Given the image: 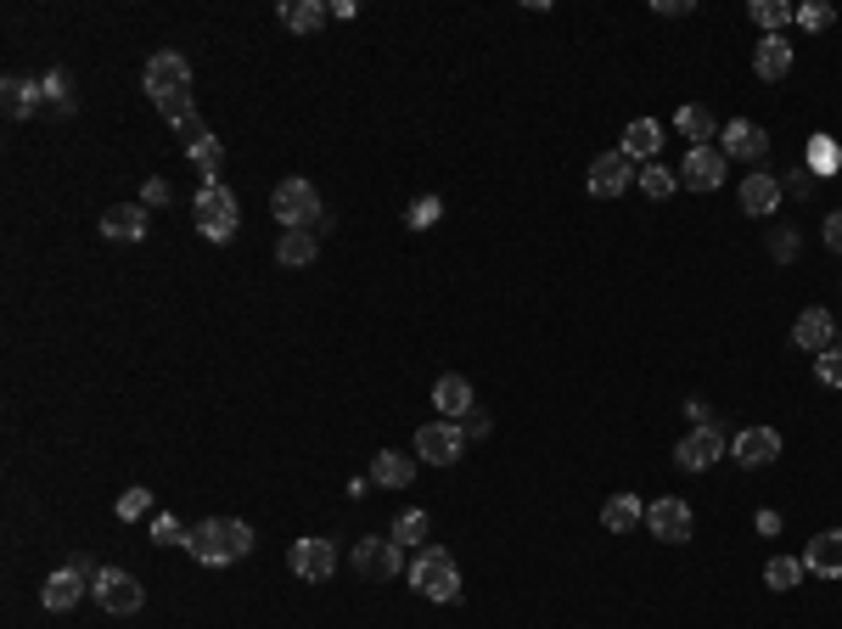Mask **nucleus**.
Returning <instances> with one entry per match:
<instances>
[{
    "instance_id": "nucleus-1",
    "label": "nucleus",
    "mask_w": 842,
    "mask_h": 629,
    "mask_svg": "<svg viewBox=\"0 0 842 629\" xmlns=\"http://www.w3.org/2000/svg\"><path fill=\"white\" fill-rule=\"evenodd\" d=\"M186 551L203 568H231V562H242L247 551H254V528H247L242 517H209V523H197L186 535Z\"/></svg>"
},
{
    "instance_id": "nucleus-2",
    "label": "nucleus",
    "mask_w": 842,
    "mask_h": 629,
    "mask_svg": "<svg viewBox=\"0 0 842 629\" xmlns=\"http://www.w3.org/2000/svg\"><path fill=\"white\" fill-rule=\"evenodd\" d=\"M270 214L281 220V231H315V225L326 220L315 180H304V175L281 180V186H276V198H270Z\"/></svg>"
},
{
    "instance_id": "nucleus-3",
    "label": "nucleus",
    "mask_w": 842,
    "mask_h": 629,
    "mask_svg": "<svg viewBox=\"0 0 842 629\" xmlns=\"http://www.w3.org/2000/svg\"><path fill=\"white\" fill-rule=\"evenodd\" d=\"M411 585L427 602H456L461 596V568H456V557L444 546H422L416 562H411Z\"/></svg>"
},
{
    "instance_id": "nucleus-4",
    "label": "nucleus",
    "mask_w": 842,
    "mask_h": 629,
    "mask_svg": "<svg viewBox=\"0 0 842 629\" xmlns=\"http://www.w3.org/2000/svg\"><path fill=\"white\" fill-rule=\"evenodd\" d=\"M191 214H197V231H203L209 242H231V236H236V220H242V214H236V198H231L220 180H203Z\"/></svg>"
},
{
    "instance_id": "nucleus-5",
    "label": "nucleus",
    "mask_w": 842,
    "mask_h": 629,
    "mask_svg": "<svg viewBox=\"0 0 842 629\" xmlns=\"http://www.w3.org/2000/svg\"><path fill=\"white\" fill-rule=\"evenodd\" d=\"M90 591H96V602H102V613H113V618L141 613V602H146L141 579H135V573H124V568H102V573L90 579Z\"/></svg>"
},
{
    "instance_id": "nucleus-6",
    "label": "nucleus",
    "mask_w": 842,
    "mask_h": 629,
    "mask_svg": "<svg viewBox=\"0 0 842 629\" xmlns=\"http://www.w3.org/2000/svg\"><path fill=\"white\" fill-rule=\"evenodd\" d=\"M635 180H640V175H635V158H624V147H618V153H602L596 164H590V175H584L590 198H602V203L624 198V191H629Z\"/></svg>"
},
{
    "instance_id": "nucleus-7",
    "label": "nucleus",
    "mask_w": 842,
    "mask_h": 629,
    "mask_svg": "<svg viewBox=\"0 0 842 629\" xmlns=\"http://www.w3.org/2000/svg\"><path fill=\"white\" fill-rule=\"evenodd\" d=\"M287 568L304 579V585H326L337 573V546L332 540H292L287 546Z\"/></svg>"
},
{
    "instance_id": "nucleus-8",
    "label": "nucleus",
    "mask_w": 842,
    "mask_h": 629,
    "mask_svg": "<svg viewBox=\"0 0 842 629\" xmlns=\"http://www.w3.org/2000/svg\"><path fill=\"white\" fill-rule=\"evenodd\" d=\"M719 456H730V445H725V433L708 422V427H691L685 439L674 445V461L685 467V472H708Z\"/></svg>"
},
{
    "instance_id": "nucleus-9",
    "label": "nucleus",
    "mask_w": 842,
    "mask_h": 629,
    "mask_svg": "<svg viewBox=\"0 0 842 629\" xmlns=\"http://www.w3.org/2000/svg\"><path fill=\"white\" fill-rule=\"evenodd\" d=\"M647 528H652V540H663V546H685L691 528H697V517H691V506L680 495H663L658 506H647Z\"/></svg>"
},
{
    "instance_id": "nucleus-10",
    "label": "nucleus",
    "mask_w": 842,
    "mask_h": 629,
    "mask_svg": "<svg viewBox=\"0 0 842 629\" xmlns=\"http://www.w3.org/2000/svg\"><path fill=\"white\" fill-rule=\"evenodd\" d=\"M461 450H467V433H461L456 422H427V427L416 433V456L433 461V467H456Z\"/></svg>"
},
{
    "instance_id": "nucleus-11",
    "label": "nucleus",
    "mask_w": 842,
    "mask_h": 629,
    "mask_svg": "<svg viewBox=\"0 0 842 629\" xmlns=\"http://www.w3.org/2000/svg\"><path fill=\"white\" fill-rule=\"evenodd\" d=\"M349 562H355V573H366V579H400V573H405V546H393V540L371 535V540L355 546Z\"/></svg>"
},
{
    "instance_id": "nucleus-12",
    "label": "nucleus",
    "mask_w": 842,
    "mask_h": 629,
    "mask_svg": "<svg viewBox=\"0 0 842 629\" xmlns=\"http://www.w3.org/2000/svg\"><path fill=\"white\" fill-rule=\"evenodd\" d=\"M146 96H175V90H191V63L180 52H158V57H146V74H141Z\"/></svg>"
},
{
    "instance_id": "nucleus-13",
    "label": "nucleus",
    "mask_w": 842,
    "mask_h": 629,
    "mask_svg": "<svg viewBox=\"0 0 842 629\" xmlns=\"http://www.w3.org/2000/svg\"><path fill=\"white\" fill-rule=\"evenodd\" d=\"M725 153L719 147H691L685 153V169H680V186H691V191H719L725 186Z\"/></svg>"
},
{
    "instance_id": "nucleus-14",
    "label": "nucleus",
    "mask_w": 842,
    "mask_h": 629,
    "mask_svg": "<svg viewBox=\"0 0 842 629\" xmlns=\"http://www.w3.org/2000/svg\"><path fill=\"white\" fill-rule=\"evenodd\" d=\"M730 456H736V467H770L775 456H781V433L775 427H748V433H736L730 439Z\"/></svg>"
},
{
    "instance_id": "nucleus-15",
    "label": "nucleus",
    "mask_w": 842,
    "mask_h": 629,
    "mask_svg": "<svg viewBox=\"0 0 842 629\" xmlns=\"http://www.w3.org/2000/svg\"><path fill=\"white\" fill-rule=\"evenodd\" d=\"M719 135H725V141H719V153H725V158H748V164H759V158L770 153V135H764L759 124H748V119L725 124Z\"/></svg>"
},
{
    "instance_id": "nucleus-16",
    "label": "nucleus",
    "mask_w": 842,
    "mask_h": 629,
    "mask_svg": "<svg viewBox=\"0 0 842 629\" xmlns=\"http://www.w3.org/2000/svg\"><path fill=\"white\" fill-rule=\"evenodd\" d=\"M741 209H748L753 220L775 214V209H781V180H775L770 169H753L748 180H741Z\"/></svg>"
},
{
    "instance_id": "nucleus-17",
    "label": "nucleus",
    "mask_w": 842,
    "mask_h": 629,
    "mask_svg": "<svg viewBox=\"0 0 842 629\" xmlns=\"http://www.w3.org/2000/svg\"><path fill=\"white\" fill-rule=\"evenodd\" d=\"M433 405H438V416H444V422L472 416V411H478V405H472V382H467V377H456V371H450V377H438V382H433Z\"/></svg>"
},
{
    "instance_id": "nucleus-18",
    "label": "nucleus",
    "mask_w": 842,
    "mask_h": 629,
    "mask_svg": "<svg viewBox=\"0 0 842 629\" xmlns=\"http://www.w3.org/2000/svg\"><path fill=\"white\" fill-rule=\"evenodd\" d=\"M804 568H809V573H820V579H842V528H826V535H815V540H809Z\"/></svg>"
},
{
    "instance_id": "nucleus-19",
    "label": "nucleus",
    "mask_w": 842,
    "mask_h": 629,
    "mask_svg": "<svg viewBox=\"0 0 842 629\" xmlns=\"http://www.w3.org/2000/svg\"><path fill=\"white\" fill-rule=\"evenodd\" d=\"M753 74L770 79V85H781V79L792 74V40L764 34V40H759V52H753Z\"/></svg>"
},
{
    "instance_id": "nucleus-20",
    "label": "nucleus",
    "mask_w": 842,
    "mask_h": 629,
    "mask_svg": "<svg viewBox=\"0 0 842 629\" xmlns=\"http://www.w3.org/2000/svg\"><path fill=\"white\" fill-rule=\"evenodd\" d=\"M831 337H837V321H831V310H804V315H798V326H792V344H798V349H809V355L831 349Z\"/></svg>"
},
{
    "instance_id": "nucleus-21",
    "label": "nucleus",
    "mask_w": 842,
    "mask_h": 629,
    "mask_svg": "<svg viewBox=\"0 0 842 629\" xmlns=\"http://www.w3.org/2000/svg\"><path fill=\"white\" fill-rule=\"evenodd\" d=\"M85 585H90V579H85L79 568H57V573L40 585V602L52 607V613H68V607L79 602V591H85Z\"/></svg>"
},
{
    "instance_id": "nucleus-22",
    "label": "nucleus",
    "mask_w": 842,
    "mask_h": 629,
    "mask_svg": "<svg viewBox=\"0 0 842 629\" xmlns=\"http://www.w3.org/2000/svg\"><path fill=\"white\" fill-rule=\"evenodd\" d=\"M102 236L108 242H141L146 236V203H119L102 214Z\"/></svg>"
},
{
    "instance_id": "nucleus-23",
    "label": "nucleus",
    "mask_w": 842,
    "mask_h": 629,
    "mask_svg": "<svg viewBox=\"0 0 842 629\" xmlns=\"http://www.w3.org/2000/svg\"><path fill=\"white\" fill-rule=\"evenodd\" d=\"M411 478H416V461L411 456L377 450V461H371V483H377V490H411Z\"/></svg>"
},
{
    "instance_id": "nucleus-24",
    "label": "nucleus",
    "mask_w": 842,
    "mask_h": 629,
    "mask_svg": "<svg viewBox=\"0 0 842 629\" xmlns=\"http://www.w3.org/2000/svg\"><path fill=\"white\" fill-rule=\"evenodd\" d=\"M658 153H663V124H658V119H635V124L624 130V158L658 164Z\"/></svg>"
},
{
    "instance_id": "nucleus-25",
    "label": "nucleus",
    "mask_w": 842,
    "mask_h": 629,
    "mask_svg": "<svg viewBox=\"0 0 842 629\" xmlns=\"http://www.w3.org/2000/svg\"><path fill=\"white\" fill-rule=\"evenodd\" d=\"M674 130L691 141V147H708V141L719 135V119H714L703 102H685V108H680V119H674Z\"/></svg>"
},
{
    "instance_id": "nucleus-26",
    "label": "nucleus",
    "mask_w": 842,
    "mask_h": 629,
    "mask_svg": "<svg viewBox=\"0 0 842 629\" xmlns=\"http://www.w3.org/2000/svg\"><path fill=\"white\" fill-rule=\"evenodd\" d=\"M315 254H321L315 231H281V242H276V259H281L287 270H304V265H315Z\"/></svg>"
},
{
    "instance_id": "nucleus-27",
    "label": "nucleus",
    "mask_w": 842,
    "mask_h": 629,
    "mask_svg": "<svg viewBox=\"0 0 842 629\" xmlns=\"http://www.w3.org/2000/svg\"><path fill=\"white\" fill-rule=\"evenodd\" d=\"M326 18H332V7H321V0H287V7H281V23L292 34H315Z\"/></svg>"
},
{
    "instance_id": "nucleus-28",
    "label": "nucleus",
    "mask_w": 842,
    "mask_h": 629,
    "mask_svg": "<svg viewBox=\"0 0 842 629\" xmlns=\"http://www.w3.org/2000/svg\"><path fill=\"white\" fill-rule=\"evenodd\" d=\"M602 523L613 528V535H629V528L647 523V506H640L635 495H613V501L602 506Z\"/></svg>"
},
{
    "instance_id": "nucleus-29",
    "label": "nucleus",
    "mask_w": 842,
    "mask_h": 629,
    "mask_svg": "<svg viewBox=\"0 0 842 629\" xmlns=\"http://www.w3.org/2000/svg\"><path fill=\"white\" fill-rule=\"evenodd\" d=\"M0 108H7V119H29L40 108V90L29 79H7L0 85Z\"/></svg>"
},
{
    "instance_id": "nucleus-30",
    "label": "nucleus",
    "mask_w": 842,
    "mask_h": 629,
    "mask_svg": "<svg viewBox=\"0 0 842 629\" xmlns=\"http://www.w3.org/2000/svg\"><path fill=\"white\" fill-rule=\"evenodd\" d=\"M804 573H809V568H804L798 557H770V562H764V585H770V591H798Z\"/></svg>"
},
{
    "instance_id": "nucleus-31",
    "label": "nucleus",
    "mask_w": 842,
    "mask_h": 629,
    "mask_svg": "<svg viewBox=\"0 0 842 629\" xmlns=\"http://www.w3.org/2000/svg\"><path fill=\"white\" fill-rule=\"evenodd\" d=\"M427 535H433V517H427V512H405V517H393V535H388V540H393V546H416V551H422Z\"/></svg>"
},
{
    "instance_id": "nucleus-32",
    "label": "nucleus",
    "mask_w": 842,
    "mask_h": 629,
    "mask_svg": "<svg viewBox=\"0 0 842 629\" xmlns=\"http://www.w3.org/2000/svg\"><path fill=\"white\" fill-rule=\"evenodd\" d=\"M640 191H647V198H674V186H680V175L669 169V164H647V169H640V180H635Z\"/></svg>"
},
{
    "instance_id": "nucleus-33",
    "label": "nucleus",
    "mask_w": 842,
    "mask_h": 629,
    "mask_svg": "<svg viewBox=\"0 0 842 629\" xmlns=\"http://www.w3.org/2000/svg\"><path fill=\"white\" fill-rule=\"evenodd\" d=\"M748 12H753V23H759L764 34H775V29H786L792 18H798V7H786V0H753Z\"/></svg>"
},
{
    "instance_id": "nucleus-34",
    "label": "nucleus",
    "mask_w": 842,
    "mask_h": 629,
    "mask_svg": "<svg viewBox=\"0 0 842 629\" xmlns=\"http://www.w3.org/2000/svg\"><path fill=\"white\" fill-rule=\"evenodd\" d=\"M191 164H197V169H203V180H220V164H225V147H220V141H214V135H203V141H197V147H191Z\"/></svg>"
},
{
    "instance_id": "nucleus-35",
    "label": "nucleus",
    "mask_w": 842,
    "mask_h": 629,
    "mask_svg": "<svg viewBox=\"0 0 842 629\" xmlns=\"http://www.w3.org/2000/svg\"><path fill=\"white\" fill-rule=\"evenodd\" d=\"M815 377L826 382V389H842V349L831 344V349H820V360H815Z\"/></svg>"
},
{
    "instance_id": "nucleus-36",
    "label": "nucleus",
    "mask_w": 842,
    "mask_h": 629,
    "mask_svg": "<svg viewBox=\"0 0 842 629\" xmlns=\"http://www.w3.org/2000/svg\"><path fill=\"white\" fill-rule=\"evenodd\" d=\"M186 535H191V528H186L180 517H158V523H153V540H158V546H186Z\"/></svg>"
},
{
    "instance_id": "nucleus-37",
    "label": "nucleus",
    "mask_w": 842,
    "mask_h": 629,
    "mask_svg": "<svg viewBox=\"0 0 842 629\" xmlns=\"http://www.w3.org/2000/svg\"><path fill=\"white\" fill-rule=\"evenodd\" d=\"M141 512H153V490H130V495L119 501V517H124V523L141 517Z\"/></svg>"
},
{
    "instance_id": "nucleus-38",
    "label": "nucleus",
    "mask_w": 842,
    "mask_h": 629,
    "mask_svg": "<svg viewBox=\"0 0 842 629\" xmlns=\"http://www.w3.org/2000/svg\"><path fill=\"white\" fill-rule=\"evenodd\" d=\"M438 214H444V203H438V198H422V203L411 209V231H427Z\"/></svg>"
},
{
    "instance_id": "nucleus-39",
    "label": "nucleus",
    "mask_w": 842,
    "mask_h": 629,
    "mask_svg": "<svg viewBox=\"0 0 842 629\" xmlns=\"http://www.w3.org/2000/svg\"><path fill=\"white\" fill-rule=\"evenodd\" d=\"M770 254H775L781 265H786V259H798V236H792V231H775V236H770Z\"/></svg>"
},
{
    "instance_id": "nucleus-40",
    "label": "nucleus",
    "mask_w": 842,
    "mask_h": 629,
    "mask_svg": "<svg viewBox=\"0 0 842 629\" xmlns=\"http://www.w3.org/2000/svg\"><path fill=\"white\" fill-rule=\"evenodd\" d=\"M798 23H804L809 34H820V29L831 23V7H798Z\"/></svg>"
},
{
    "instance_id": "nucleus-41",
    "label": "nucleus",
    "mask_w": 842,
    "mask_h": 629,
    "mask_svg": "<svg viewBox=\"0 0 842 629\" xmlns=\"http://www.w3.org/2000/svg\"><path fill=\"white\" fill-rule=\"evenodd\" d=\"M141 203H146V209H153V203H169V180H146Z\"/></svg>"
},
{
    "instance_id": "nucleus-42",
    "label": "nucleus",
    "mask_w": 842,
    "mask_h": 629,
    "mask_svg": "<svg viewBox=\"0 0 842 629\" xmlns=\"http://www.w3.org/2000/svg\"><path fill=\"white\" fill-rule=\"evenodd\" d=\"M652 12H658V18H685L691 0H652Z\"/></svg>"
},
{
    "instance_id": "nucleus-43",
    "label": "nucleus",
    "mask_w": 842,
    "mask_h": 629,
    "mask_svg": "<svg viewBox=\"0 0 842 629\" xmlns=\"http://www.w3.org/2000/svg\"><path fill=\"white\" fill-rule=\"evenodd\" d=\"M826 248H831V254H842V214H831V220H826Z\"/></svg>"
},
{
    "instance_id": "nucleus-44",
    "label": "nucleus",
    "mask_w": 842,
    "mask_h": 629,
    "mask_svg": "<svg viewBox=\"0 0 842 629\" xmlns=\"http://www.w3.org/2000/svg\"><path fill=\"white\" fill-rule=\"evenodd\" d=\"M461 433H467V439H483V433H489V416H483V411H472V416H467V427H461Z\"/></svg>"
}]
</instances>
